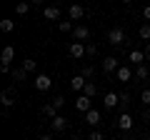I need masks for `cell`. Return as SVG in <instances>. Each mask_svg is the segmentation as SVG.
Here are the masks:
<instances>
[{
    "instance_id": "cell-2",
    "label": "cell",
    "mask_w": 150,
    "mask_h": 140,
    "mask_svg": "<svg viewBox=\"0 0 150 140\" xmlns=\"http://www.w3.org/2000/svg\"><path fill=\"white\" fill-rule=\"evenodd\" d=\"M53 88V80H50V75H45V73H40V75H35V90L45 93Z\"/></svg>"
},
{
    "instance_id": "cell-5",
    "label": "cell",
    "mask_w": 150,
    "mask_h": 140,
    "mask_svg": "<svg viewBox=\"0 0 150 140\" xmlns=\"http://www.w3.org/2000/svg\"><path fill=\"white\" fill-rule=\"evenodd\" d=\"M75 110H80L83 115H85L88 110H93V105H90V98L80 93V95H78V100H75Z\"/></svg>"
},
{
    "instance_id": "cell-31",
    "label": "cell",
    "mask_w": 150,
    "mask_h": 140,
    "mask_svg": "<svg viewBox=\"0 0 150 140\" xmlns=\"http://www.w3.org/2000/svg\"><path fill=\"white\" fill-rule=\"evenodd\" d=\"M88 140H105V138H103V133H100V130H93V133L88 135Z\"/></svg>"
},
{
    "instance_id": "cell-26",
    "label": "cell",
    "mask_w": 150,
    "mask_h": 140,
    "mask_svg": "<svg viewBox=\"0 0 150 140\" xmlns=\"http://www.w3.org/2000/svg\"><path fill=\"white\" fill-rule=\"evenodd\" d=\"M43 113L50 115V118H55V115H58V108H55L53 103H45V105H43Z\"/></svg>"
},
{
    "instance_id": "cell-35",
    "label": "cell",
    "mask_w": 150,
    "mask_h": 140,
    "mask_svg": "<svg viewBox=\"0 0 150 140\" xmlns=\"http://www.w3.org/2000/svg\"><path fill=\"white\" fill-rule=\"evenodd\" d=\"M143 118H145V120H150V110H143Z\"/></svg>"
},
{
    "instance_id": "cell-29",
    "label": "cell",
    "mask_w": 150,
    "mask_h": 140,
    "mask_svg": "<svg viewBox=\"0 0 150 140\" xmlns=\"http://www.w3.org/2000/svg\"><path fill=\"white\" fill-rule=\"evenodd\" d=\"M140 103H143V105H150V88L140 93Z\"/></svg>"
},
{
    "instance_id": "cell-20",
    "label": "cell",
    "mask_w": 150,
    "mask_h": 140,
    "mask_svg": "<svg viewBox=\"0 0 150 140\" xmlns=\"http://www.w3.org/2000/svg\"><path fill=\"white\" fill-rule=\"evenodd\" d=\"M0 103H3V108H5V110H10L13 105H15V100L10 98V93H3V95H0Z\"/></svg>"
},
{
    "instance_id": "cell-14",
    "label": "cell",
    "mask_w": 150,
    "mask_h": 140,
    "mask_svg": "<svg viewBox=\"0 0 150 140\" xmlns=\"http://www.w3.org/2000/svg\"><path fill=\"white\" fill-rule=\"evenodd\" d=\"M43 18L45 20H60V8L58 5H48L43 10Z\"/></svg>"
},
{
    "instance_id": "cell-6",
    "label": "cell",
    "mask_w": 150,
    "mask_h": 140,
    "mask_svg": "<svg viewBox=\"0 0 150 140\" xmlns=\"http://www.w3.org/2000/svg\"><path fill=\"white\" fill-rule=\"evenodd\" d=\"M13 60H15V48L13 45H5L3 53H0V65H10Z\"/></svg>"
},
{
    "instance_id": "cell-4",
    "label": "cell",
    "mask_w": 150,
    "mask_h": 140,
    "mask_svg": "<svg viewBox=\"0 0 150 140\" xmlns=\"http://www.w3.org/2000/svg\"><path fill=\"white\" fill-rule=\"evenodd\" d=\"M133 125H135V118H133L130 113H120V115H118V128H120V130H130Z\"/></svg>"
},
{
    "instance_id": "cell-38",
    "label": "cell",
    "mask_w": 150,
    "mask_h": 140,
    "mask_svg": "<svg viewBox=\"0 0 150 140\" xmlns=\"http://www.w3.org/2000/svg\"><path fill=\"white\" fill-rule=\"evenodd\" d=\"M120 3H123V5H130V3H133V0H120Z\"/></svg>"
},
{
    "instance_id": "cell-19",
    "label": "cell",
    "mask_w": 150,
    "mask_h": 140,
    "mask_svg": "<svg viewBox=\"0 0 150 140\" xmlns=\"http://www.w3.org/2000/svg\"><path fill=\"white\" fill-rule=\"evenodd\" d=\"M95 93H98V85H95V83H93V80H88V83H85V88H83V95L93 98V95H95Z\"/></svg>"
},
{
    "instance_id": "cell-37",
    "label": "cell",
    "mask_w": 150,
    "mask_h": 140,
    "mask_svg": "<svg viewBox=\"0 0 150 140\" xmlns=\"http://www.w3.org/2000/svg\"><path fill=\"white\" fill-rule=\"evenodd\" d=\"M145 55H148V60H150V43H148V48H145Z\"/></svg>"
},
{
    "instance_id": "cell-21",
    "label": "cell",
    "mask_w": 150,
    "mask_h": 140,
    "mask_svg": "<svg viewBox=\"0 0 150 140\" xmlns=\"http://www.w3.org/2000/svg\"><path fill=\"white\" fill-rule=\"evenodd\" d=\"M15 13H18V15H28V13H30V3H25V0H20V3L15 5Z\"/></svg>"
},
{
    "instance_id": "cell-7",
    "label": "cell",
    "mask_w": 150,
    "mask_h": 140,
    "mask_svg": "<svg viewBox=\"0 0 150 140\" xmlns=\"http://www.w3.org/2000/svg\"><path fill=\"white\" fill-rule=\"evenodd\" d=\"M50 128H53L55 133H63V130L68 128V118H65V115H55V118H50Z\"/></svg>"
},
{
    "instance_id": "cell-32",
    "label": "cell",
    "mask_w": 150,
    "mask_h": 140,
    "mask_svg": "<svg viewBox=\"0 0 150 140\" xmlns=\"http://www.w3.org/2000/svg\"><path fill=\"white\" fill-rule=\"evenodd\" d=\"M80 75L83 78H93V68H90V65H85V68L80 70Z\"/></svg>"
},
{
    "instance_id": "cell-13",
    "label": "cell",
    "mask_w": 150,
    "mask_h": 140,
    "mask_svg": "<svg viewBox=\"0 0 150 140\" xmlns=\"http://www.w3.org/2000/svg\"><path fill=\"white\" fill-rule=\"evenodd\" d=\"M118 60L112 58V55H108V58H103V70H105V73H118Z\"/></svg>"
},
{
    "instance_id": "cell-3",
    "label": "cell",
    "mask_w": 150,
    "mask_h": 140,
    "mask_svg": "<svg viewBox=\"0 0 150 140\" xmlns=\"http://www.w3.org/2000/svg\"><path fill=\"white\" fill-rule=\"evenodd\" d=\"M88 38H90V30H88L85 25H75V28H73V40H78V43H85Z\"/></svg>"
},
{
    "instance_id": "cell-15",
    "label": "cell",
    "mask_w": 150,
    "mask_h": 140,
    "mask_svg": "<svg viewBox=\"0 0 150 140\" xmlns=\"http://www.w3.org/2000/svg\"><path fill=\"white\" fill-rule=\"evenodd\" d=\"M68 15H70V20H80V18L85 15V8L73 3V5H70V10H68Z\"/></svg>"
},
{
    "instance_id": "cell-1",
    "label": "cell",
    "mask_w": 150,
    "mask_h": 140,
    "mask_svg": "<svg viewBox=\"0 0 150 140\" xmlns=\"http://www.w3.org/2000/svg\"><path fill=\"white\" fill-rule=\"evenodd\" d=\"M108 43L110 45H123L125 43V30L123 28H112V30L108 33Z\"/></svg>"
},
{
    "instance_id": "cell-28",
    "label": "cell",
    "mask_w": 150,
    "mask_h": 140,
    "mask_svg": "<svg viewBox=\"0 0 150 140\" xmlns=\"http://www.w3.org/2000/svg\"><path fill=\"white\" fill-rule=\"evenodd\" d=\"M50 103H53L55 108L60 110V108H63V105H65V98H63V95H55V98H53V100H50Z\"/></svg>"
},
{
    "instance_id": "cell-24",
    "label": "cell",
    "mask_w": 150,
    "mask_h": 140,
    "mask_svg": "<svg viewBox=\"0 0 150 140\" xmlns=\"http://www.w3.org/2000/svg\"><path fill=\"white\" fill-rule=\"evenodd\" d=\"M138 35H140L143 40H148V43H150V23H143V25H140Z\"/></svg>"
},
{
    "instance_id": "cell-33",
    "label": "cell",
    "mask_w": 150,
    "mask_h": 140,
    "mask_svg": "<svg viewBox=\"0 0 150 140\" xmlns=\"http://www.w3.org/2000/svg\"><path fill=\"white\" fill-rule=\"evenodd\" d=\"M143 18H145V20H150V5L143 8Z\"/></svg>"
},
{
    "instance_id": "cell-36",
    "label": "cell",
    "mask_w": 150,
    "mask_h": 140,
    "mask_svg": "<svg viewBox=\"0 0 150 140\" xmlns=\"http://www.w3.org/2000/svg\"><path fill=\"white\" fill-rule=\"evenodd\" d=\"M30 5H43V0H30Z\"/></svg>"
},
{
    "instance_id": "cell-39",
    "label": "cell",
    "mask_w": 150,
    "mask_h": 140,
    "mask_svg": "<svg viewBox=\"0 0 150 140\" xmlns=\"http://www.w3.org/2000/svg\"><path fill=\"white\" fill-rule=\"evenodd\" d=\"M145 140H150V138H145Z\"/></svg>"
},
{
    "instance_id": "cell-23",
    "label": "cell",
    "mask_w": 150,
    "mask_h": 140,
    "mask_svg": "<svg viewBox=\"0 0 150 140\" xmlns=\"http://www.w3.org/2000/svg\"><path fill=\"white\" fill-rule=\"evenodd\" d=\"M23 68H25L28 73H35V70H38V60H33V58H25V60H23Z\"/></svg>"
},
{
    "instance_id": "cell-10",
    "label": "cell",
    "mask_w": 150,
    "mask_h": 140,
    "mask_svg": "<svg viewBox=\"0 0 150 140\" xmlns=\"http://www.w3.org/2000/svg\"><path fill=\"white\" fill-rule=\"evenodd\" d=\"M128 60L135 65V68H138V65H143L145 60H148V55H145L143 50H130V53H128Z\"/></svg>"
},
{
    "instance_id": "cell-9",
    "label": "cell",
    "mask_w": 150,
    "mask_h": 140,
    "mask_svg": "<svg viewBox=\"0 0 150 140\" xmlns=\"http://www.w3.org/2000/svg\"><path fill=\"white\" fill-rule=\"evenodd\" d=\"M133 75H135V73H133V68H125V65H120V68H118V73H115V78H118L120 83H130V80H133Z\"/></svg>"
},
{
    "instance_id": "cell-12",
    "label": "cell",
    "mask_w": 150,
    "mask_h": 140,
    "mask_svg": "<svg viewBox=\"0 0 150 140\" xmlns=\"http://www.w3.org/2000/svg\"><path fill=\"white\" fill-rule=\"evenodd\" d=\"M103 105H105L108 110L118 108V105H120V95H118V93H108V95L103 98Z\"/></svg>"
},
{
    "instance_id": "cell-16",
    "label": "cell",
    "mask_w": 150,
    "mask_h": 140,
    "mask_svg": "<svg viewBox=\"0 0 150 140\" xmlns=\"http://www.w3.org/2000/svg\"><path fill=\"white\" fill-rule=\"evenodd\" d=\"M85 83H88V78H83V75H75L73 80H70V88H73L75 93H83V88H85Z\"/></svg>"
},
{
    "instance_id": "cell-22",
    "label": "cell",
    "mask_w": 150,
    "mask_h": 140,
    "mask_svg": "<svg viewBox=\"0 0 150 140\" xmlns=\"http://www.w3.org/2000/svg\"><path fill=\"white\" fill-rule=\"evenodd\" d=\"M0 30H3V33H13V30H15V20H8V18H5V20H0Z\"/></svg>"
},
{
    "instance_id": "cell-30",
    "label": "cell",
    "mask_w": 150,
    "mask_h": 140,
    "mask_svg": "<svg viewBox=\"0 0 150 140\" xmlns=\"http://www.w3.org/2000/svg\"><path fill=\"white\" fill-rule=\"evenodd\" d=\"M98 53V45L95 43H85V55H95Z\"/></svg>"
},
{
    "instance_id": "cell-27",
    "label": "cell",
    "mask_w": 150,
    "mask_h": 140,
    "mask_svg": "<svg viewBox=\"0 0 150 140\" xmlns=\"http://www.w3.org/2000/svg\"><path fill=\"white\" fill-rule=\"evenodd\" d=\"M58 28H60V33H73V23L70 20H60Z\"/></svg>"
},
{
    "instance_id": "cell-25",
    "label": "cell",
    "mask_w": 150,
    "mask_h": 140,
    "mask_svg": "<svg viewBox=\"0 0 150 140\" xmlns=\"http://www.w3.org/2000/svg\"><path fill=\"white\" fill-rule=\"evenodd\" d=\"M120 108H123V113H128V108H130V93H120Z\"/></svg>"
},
{
    "instance_id": "cell-34",
    "label": "cell",
    "mask_w": 150,
    "mask_h": 140,
    "mask_svg": "<svg viewBox=\"0 0 150 140\" xmlns=\"http://www.w3.org/2000/svg\"><path fill=\"white\" fill-rule=\"evenodd\" d=\"M38 140H55V138H53V135H40Z\"/></svg>"
},
{
    "instance_id": "cell-8",
    "label": "cell",
    "mask_w": 150,
    "mask_h": 140,
    "mask_svg": "<svg viewBox=\"0 0 150 140\" xmlns=\"http://www.w3.org/2000/svg\"><path fill=\"white\" fill-rule=\"evenodd\" d=\"M68 53L73 55L75 60L85 58V43H78V40H75V43H73V45H70V48H68Z\"/></svg>"
},
{
    "instance_id": "cell-17",
    "label": "cell",
    "mask_w": 150,
    "mask_h": 140,
    "mask_svg": "<svg viewBox=\"0 0 150 140\" xmlns=\"http://www.w3.org/2000/svg\"><path fill=\"white\" fill-rule=\"evenodd\" d=\"M135 78H138V80H145V78H150V70H148V65H138V68H135Z\"/></svg>"
},
{
    "instance_id": "cell-11",
    "label": "cell",
    "mask_w": 150,
    "mask_h": 140,
    "mask_svg": "<svg viewBox=\"0 0 150 140\" xmlns=\"http://www.w3.org/2000/svg\"><path fill=\"white\" fill-rule=\"evenodd\" d=\"M100 120H103L100 110H88V113H85V123L90 125V128H98V125H100Z\"/></svg>"
},
{
    "instance_id": "cell-18",
    "label": "cell",
    "mask_w": 150,
    "mask_h": 140,
    "mask_svg": "<svg viewBox=\"0 0 150 140\" xmlns=\"http://www.w3.org/2000/svg\"><path fill=\"white\" fill-rule=\"evenodd\" d=\"M10 75H13V80H18V83H20V80H25L28 70H25V68L20 65V68H13V73H10Z\"/></svg>"
}]
</instances>
